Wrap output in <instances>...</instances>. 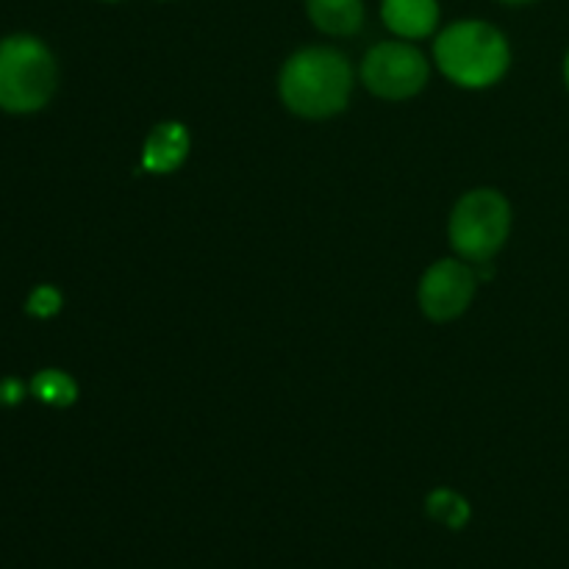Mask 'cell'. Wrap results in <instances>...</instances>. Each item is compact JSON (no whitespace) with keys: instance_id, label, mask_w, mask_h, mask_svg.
I'll return each mask as SVG.
<instances>
[{"instance_id":"4fadbf2b","label":"cell","mask_w":569,"mask_h":569,"mask_svg":"<svg viewBox=\"0 0 569 569\" xmlns=\"http://www.w3.org/2000/svg\"><path fill=\"white\" fill-rule=\"evenodd\" d=\"M26 398V387L17 378H3L0 381V406H17Z\"/></svg>"},{"instance_id":"ba28073f","label":"cell","mask_w":569,"mask_h":569,"mask_svg":"<svg viewBox=\"0 0 569 569\" xmlns=\"http://www.w3.org/2000/svg\"><path fill=\"white\" fill-rule=\"evenodd\" d=\"M381 17L395 37H431L439 26V0H381Z\"/></svg>"},{"instance_id":"9c48e42d","label":"cell","mask_w":569,"mask_h":569,"mask_svg":"<svg viewBox=\"0 0 569 569\" xmlns=\"http://www.w3.org/2000/svg\"><path fill=\"white\" fill-rule=\"evenodd\" d=\"M306 14L331 37H353L365 26V0H306Z\"/></svg>"},{"instance_id":"7a4b0ae2","label":"cell","mask_w":569,"mask_h":569,"mask_svg":"<svg viewBox=\"0 0 569 569\" xmlns=\"http://www.w3.org/2000/svg\"><path fill=\"white\" fill-rule=\"evenodd\" d=\"M439 70L465 89H483L509 72V39L500 28L483 20H459L442 28L433 42Z\"/></svg>"},{"instance_id":"8fae6325","label":"cell","mask_w":569,"mask_h":569,"mask_svg":"<svg viewBox=\"0 0 569 569\" xmlns=\"http://www.w3.org/2000/svg\"><path fill=\"white\" fill-rule=\"evenodd\" d=\"M426 509L433 520L448 528H465L467 520H470V506H467V500L450 492V489H437V492L428 495Z\"/></svg>"},{"instance_id":"5b68a950","label":"cell","mask_w":569,"mask_h":569,"mask_svg":"<svg viewBox=\"0 0 569 569\" xmlns=\"http://www.w3.org/2000/svg\"><path fill=\"white\" fill-rule=\"evenodd\" d=\"M361 81L378 98H415L428 83V61L411 42L389 39L367 50L361 61Z\"/></svg>"},{"instance_id":"8992f818","label":"cell","mask_w":569,"mask_h":569,"mask_svg":"<svg viewBox=\"0 0 569 569\" xmlns=\"http://www.w3.org/2000/svg\"><path fill=\"white\" fill-rule=\"evenodd\" d=\"M478 276L459 259L433 261L420 281V306L433 322H448L465 315L476 295Z\"/></svg>"},{"instance_id":"52a82bcc","label":"cell","mask_w":569,"mask_h":569,"mask_svg":"<svg viewBox=\"0 0 569 569\" xmlns=\"http://www.w3.org/2000/svg\"><path fill=\"white\" fill-rule=\"evenodd\" d=\"M189 148H192V137H189L187 126H181V122H159L144 139L142 170L156 172V176L176 172L187 161Z\"/></svg>"},{"instance_id":"277c9868","label":"cell","mask_w":569,"mask_h":569,"mask_svg":"<svg viewBox=\"0 0 569 569\" xmlns=\"http://www.w3.org/2000/svg\"><path fill=\"white\" fill-rule=\"evenodd\" d=\"M450 244L461 259L487 264L511 233V206L498 189H472L450 214Z\"/></svg>"},{"instance_id":"6da1fadb","label":"cell","mask_w":569,"mask_h":569,"mask_svg":"<svg viewBox=\"0 0 569 569\" xmlns=\"http://www.w3.org/2000/svg\"><path fill=\"white\" fill-rule=\"evenodd\" d=\"M278 89L289 111L309 120H326L348 106L353 70L339 50L303 48L283 64Z\"/></svg>"},{"instance_id":"7c38bea8","label":"cell","mask_w":569,"mask_h":569,"mask_svg":"<svg viewBox=\"0 0 569 569\" xmlns=\"http://www.w3.org/2000/svg\"><path fill=\"white\" fill-rule=\"evenodd\" d=\"M61 306H64V298H61L59 289L44 283V287H37L31 295H28L26 311L31 317H39V320H48V317L59 315Z\"/></svg>"},{"instance_id":"9a60e30c","label":"cell","mask_w":569,"mask_h":569,"mask_svg":"<svg viewBox=\"0 0 569 569\" xmlns=\"http://www.w3.org/2000/svg\"><path fill=\"white\" fill-rule=\"evenodd\" d=\"M565 81H567V89H569V53H567V59H565Z\"/></svg>"},{"instance_id":"3957f363","label":"cell","mask_w":569,"mask_h":569,"mask_svg":"<svg viewBox=\"0 0 569 569\" xmlns=\"http://www.w3.org/2000/svg\"><path fill=\"white\" fill-rule=\"evenodd\" d=\"M59 70L48 44L28 33L0 39V109L31 114L44 109L56 92Z\"/></svg>"},{"instance_id":"5bb4252c","label":"cell","mask_w":569,"mask_h":569,"mask_svg":"<svg viewBox=\"0 0 569 569\" xmlns=\"http://www.w3.org/2000/svg\"><path fill=\"white\" fill-rule=\"evenodd\" d=\"M500 3H509V6H522V3H531V0H500Z\"/></svg>"},{"instance_id":"2e32d148","label":"cell","mask_w":569,"mask_h":569,"mask_svg":"<svg viewBox=\"0 0 569 569\" xmlns=\"http://www.w3.org/2000/svg\"><path fill=\"white\" fill-rule=\"evenodd\" d=\"M106 3H114V0H106Z\"/></svg>"},{"instance_id":"30bf717a","label":"cell","mask_w":569,"mask_h":569,"mask_svg":"<svg viewBox=\"0 0 569 569\" xmlns=\"http://www.w3.org/2000/svg\"><path fill=\"white\" fill-rule=\"evenodd\" d=\"M31 395L53 409H67L78 400V383L64 370H42L33 376Z\"/></svg>"}]
</instances>
